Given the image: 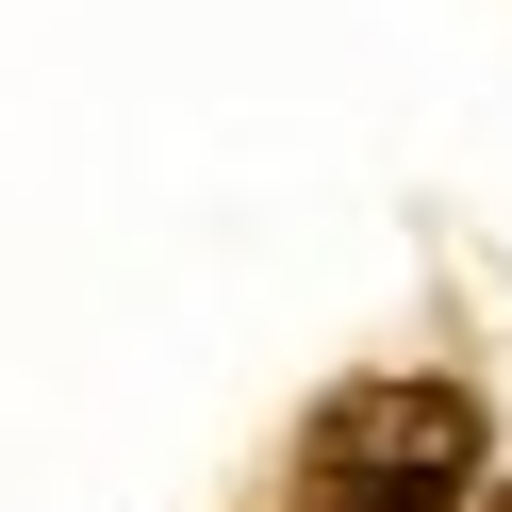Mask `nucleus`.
I'll use <instances>...</instances> for the list:
<instances>
[{
	"label": "nucleus",
	"mask_w": 512,
	"mask_h": 512,
	"mask_svg": "<svg viewBox=\"0 0 512 512\" xmlns=\"http://www.w3.org/2000/svg\"><path fill=\"white\" fill-rule=\"evenodd\" d=\"M463 496H479L463 380H347L298 430V512H463Z\"/></svg>",
	"instance_id": "1"
},
{
	"label": "nucleus",
	"mask_w": 512,
	"mask_h": 512,
	"mask_svg": "<svg viewBox=\"0 0 512 512\" xmlns=\"http://www.w3.org/2000/svg\"><path fill=\"white\" fill-rule=\"evenodd\" d=\"M496 512H512V479H496Z\"/></svg>",
	"instance_id": "2"
}]
</instances>
